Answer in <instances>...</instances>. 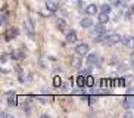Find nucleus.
Instances as JSON below:
<instances>
[{
  "instance_id": "24",
  "label": "nucleus",
  "mask_w": 134,
  "mask_h": 118,
  "mask_svg": "<svg viewBox=\"0 0 134 118\" xmlns=\"http://www.w3.org/2000/svg\"><path fill=\"white\" fill-rule=\"evenodd\" d=\"M116 83H118V86H125V84H127V83H125V80H124V78H119Z\"/></svg>"
},
{
  "instance_id": "5",
  "label": "nucleus",
  "mask_w": 134,
  "mask_h": 118,
  "mask_svg": "<svg viewBox=\"0 0 134 118\" xmlns=\"http://www.w3.org/2000/svg\"><path fill=\"white\" fill-rule=\"evenodd\" d=\"M99 12V8L96 6L94 3H91V4H87L86 6V9H84V13L86 15H88V16H93V15H96Z\"/></svg>"
},
{
  "instance_id": "6",
  "label": "nucleus",
  "mask_w": 134,
  "mask_h": 118,
  "mask_svg": "<svg viewBox=\"0 0 134 118\" xmlns=\"http://www.w3.org/2000/svg\"><path fill=\"white\" fill-rule=\"evenodd\" d=\"M77 40H78L77 31H75V30H69V31L66 33V41L68 43H77Z\"/></svg>"
},
{
  "instance_id": "28",
  "label": "nucleus",
  "mask_w": 134,
  "mask_h": 118,
  "mask_svg": "<svg viewBox=\"0 0 134 118\" xmlns=\"http://www.w3.org/2000/svg\"><path fill=\"white\" fill-rule=\"evenodd\" d=\"M90 74V68H86V69L83 71V75H88Z\"/></svg>"
},
{
  "instance_id": "27",
  "label": "nucleus",
  "mask_w": 134,
  "mask_h": 118,
  "mask_svg": "<svg viewBox=\"0 0 134 118\" xmlns=\"http://www.w3.org/2000/svg\"><path fill=\"white\" fill-rule=\"evenodd\" d=\"M0 117H2V118H12L10 115H8V114H6V112H2V114H0Z\"/></svg>"
},
{
  "instance_id": "19",
  "label": "nucleus",
  "mask_w": 134,
  "mask_h": 118,
  "mask_svg": "<svg viewBox=\"0 0 134 118\" xmlns=\"http://www.w3.org/2000/svg\"><path fill=\"white\" fill-rule=\"evenodd\" d=\"M134 15V4H131L130 8H128V10H127V15H125V18L127 19H130L131 16Z\"/></svg>"
},
{
  "instance_id": "22",
  "label": "nucleus",
  "mask_w": 134,
  "mask_h": 118,
  "mask_svg": "<svg viewBox=\"0 0 134 118\" xmlns=\"http://www.w3.org/2000/svg\"><path fill=\"white\" fill-rule=\"evenodd\" d=\"M53 84H55L56 87H59L60 84H62V81H60V78H59V77H55V78H53Z\"/></svg>"
},
{
  "instance_id": "2",
  "label": "nucleus",
  "mask_w": 134,
  "mask_h": 118,
  "mask_svg": "<svg viewBox=\"0 0 134 118\" xmlns=\"http://www.w3.org/2000/svg\"><path fill=\"white\" fill-rule=\"evenodd\" d=\"M18 35H19V30L15 28V27H10L8 31L4 33V40H6V41H10V40L16 39Z\"/></svg>"
},
{
  "instance_id": "10",
  "label": "nucleus",
  "mask_w": 134,
  "mask_h": 118,
  "mask_svg": "<svg viewBox=\"0 0 134 118\" xmlns=\"http://www.w3.org/2000/svg\"><path fill=\"white\" fill-rule=\"evenodd\" d=\"M97 21L100 24H108L109 22V13H106V12H100L97 15Z\"/></svg>"
},
{
  "instance_id": "7",
  "label": "nucleus",
  "mask_w": 134,
  "mask_h": 118,
  "mask_svg": "<svg viewBox=\"0 0 134 118\" xmlns=\"http://www.w3.org/2000/svg\"><path fill=\"white\" fill-rule=\"evenodd\" d=\"M105 33H108V30H106V27H105V24H100V22H99L94 27V30H93V34L94 35H102V34H105Z\"/></svg>"
},
{
  "instance_id": "14",
  "label": "nucleus",
  "mask_w": 134,
  "mask_h": 118,
  "mask_svg": "<svg viewBox=\"0 0 134 118\" xmlns=\"http://www.w3.org/2000/svg\"><path fill=\"white\" fill-rule=\"evenodd\" d=\"M91 94H97V96H108L110 94V90H103V89H93Z\"/></svg>"
},
{
  "instance_id": "4",
  "label": "nucleus",
  "mask_w": 134,
  "mask_h": 118,
  "mask_svg": "<svg viewBox=\"0 0 134 118\" xmlns=\"http://www.w3.org/2000/svg\"><path fill=\"white\" fill-rule=\"evenodd\" d=\"M24 28L28 31L30 37H34V24H32L31 18H27V19L24 21Z\"/></svg>"
},
{
  "instance_id": "20",
  "label": "nucleus",
  "mask_w": 134,
  "mask_h": 118,
  "mask_svg": "<svg viewBox=\"0 0 134 118\" xmlns=\"http://www.w3.org/2000/svg\"><path fill=\"white\" fill-rule=\"evenodd\" d=\"M86 80H87V86H90V87L94 86V78H93V77H91L90 74L86 75Z\"/></svg>"
},
{
  "instance_id": "1",
  "label": "nucleus",
  "mask_w": 134,
  "mask_h": 118,
  "mask_svg": "<svg viewBox=\"0 0 134 118\" xmlns=\"http://www.w3.org/2000/svg\"><path fill=\"white\" fill-rule=\"evenodd\" d=\"M121 39H122V35H119V34H109L106 39L103 40V44L108 46V47H110V46H114V44H116V43H121Z\"/></svg>"
},
{
  "instance_id": "32",
  "label": "nucleus",
  "mask_w": 134,
  "mask_h": 118,
  "mask_svg": "<svg viewBox=\"0 0 134 118\" xmlns=\"http://www.w3.org/2000/svg\"><path fill=\"white\" fill-rule=\"evenodd\" d=\"M130 65H131V68H134V58L131 59V63H130Z\"/></svg>"
},
{
  "instance_id": "23",
  "label": "nucleus",
  "mask_w": 134,
  "mask_h": 118,
  "mask_svg": "<svg viewBox=\"0 0 134 118\" xmlns=\"http://www.w3.org/2000/svg\"><path fill=\"white\" fill-rule=\"evenodd\" d=\"M127 94H128V96H134V87L127 89Z\"/></svg>"
},
{
  "instance_id": "16",
  "label": "nucleus",
  "mask_w": 134,
  "mask_h": 118,
  "mask_svg": "<svg viewBox=\"0 0 134 118\" xmlns=\"http://www.w3.org/2000/svg\"><path fill=\"white\" fill-rule=\"evenodd\" d=\"M77 84H78V87H81V89H83L84 86H87V80H86V77H84L83 74L78 75V78H77Z\"/></svg>"
},
{
  "instance_id": "9",
  "label": "nucleus",
  "mask_w": 134,
  "mask_h": 118,
  "mask_svg": "<svg viewBox=\"0 0 134 118\" xmlns=\"http://www.w3.org/2000/svg\"><path fill=\"white\" fill-rule=\"evenodd\" d=\"M121 43L124 44L125 47L134 49V37H127V35H124V37L121 39Z\"/></svg>"
},
{
  "instance_id": "33",
  "label": "nucleus",
  "mask_w": 134,
  "mask_h": 118,
  "mask_svg": "<svg viewBox=\"0 0 134 118\" xmlns=\"http://www.w3.org/2000/svg\"><path fill=\"white\" fill-rule=\"evenodd\" d=\"M134 58V49H133V52H131V59Z\"/></svg>"
},
{
  "instance_id": "21",
  "label": "nucleus",
  "mask_w": 134,
  "mask_h": 118,
  "mask_svg": "<svg viewBox=\"0 0 134 118\" xmlns=\"http://www.w3.org/2000/svg\"><path fill=\"white\" fill-rule=\"evenodd\" d=\"M56 24H58V28L63 30V27H65V19H62V18H58V19H56Z\"/></svg>"
},
{
  "instance_id": "29",
  "label": "nucleus",
  "mask_w": 134,
  "mask_h": 118,
  "mask_svg": "<svg viewBox=\"0 0 134 118\" xmlns=\"http://www.w3.org/2000/svg\"><path fill=\"white\" fill-rule=\"evenodd\" d=\"M6 61H8V55H3L2 56V63H4Z\"/></svg>"
},
{
  "instance_id": "12",
  "label": "nucleus",
  "mask_w": 134,
  "mask_h": 118,
  "mask_svg": "<svg viewBox=\"0 0 134 118\" xmlns=\"http://www.w3.org/2000/svg\"><path fill=\"white\" fill-rule=\"evenodd\" d=\"M46 8H47V10H50V12H56L58 10V3L53 2V0H47V2H46Z\"/></svg>"
},
{
  "instance_id": "17",
  "label": "nucleus",
  "mask_w": 134,
  "mask_h": 118,
  "mask_svg": "<svg viewBox=\"0 0 134 118\" xmlns=\"http://www.w3.org/2000/svg\"><path fill=\"white\" fill-rule=\"evenodd\" d=\"M8 105L9 106H16V94L15 93L8 96Z\"/></svg>"
},
{
  "instance_id": "25",
  "label": "nucleus",
  "mask_w": 134,
  "mask_h": 118,
  "mask_svg": "<svg viewBox=\"0 0 134 118\" xmlns=\"http://www.w3.org/2000/svg\"><path fill=\"white\" fill-rule=\"evenodd\" d=\"M109 3L114 4V6H118V4H119V0H109Z\"/></svg>"
},
{
  "instance_id": "26",
  "label": "nucleus",
  "mask_w": 134,
  "mask_h": 118,
  "mask_svg": "<svg viewBox=\"0 0 134 118\" xmlns=\"http://www.w3.org/2000/svg\"><path fill=\"white\" fill-rule=\"evenodd\" d=\"M125 4H127V0H119V4H118V8H119V6L122 8V6H125Z\"/></svg>"
},
{
  "instance_id": "11",
  "label": "nucleus",
  "mask_w": 134,
  "mask_h": 118,
  "mask_svg": "<svg viewBox=\"0 0 134 118\" xmlns=\"http://www.w3.org/2000/svg\"><path fill=\"white\" fill-rule=\"evenodd\" d=\"M97 62H99V58L96 53H90V55L87 56V63L88 65H96Z\"/></svg>"
},
{
  "instance_id": "30",
  "label": "nucleus",
  "mask_w": 134,
  "mask_h": 118,
  "mask_svg": "<svg viewBox=\"0 0 134 118\" xmlns=\"http://www.w3.org/2000/svg\"><path fill=\"white\" fill-rule=\"evenodd\" d=\"M24 80H25V77H24V74L21 72V74H19V81H21V83H24Z\"/></svg>"
},
{
  "instance_id": "34",
  "label": "nucleus",
  "mask_w": 134,
  "mask_h": 118,
  "mask_svg": "<svg viewBox=\"0 0 134 118\" xmlns=\"http://www.w3.org/2000/svg\"><path fill=\"white\" fill-rule=\"evenodd\" d=\"M133 108H134V100H133Z\"/></svg>"
},
{
  "instance_id": "31",
  "label": "nucleus",
  "mask_w": 134,
  "mask_h": 118,
  "mask_svg": "<svg viewBox=\"0 0 134 118\" xmlns=\"http://www.w3.org/2000/svg\"><path fill=\"white\" fill-rule=\"evenodd\" d=\"M125 117H131V118H133V112H130V111H127V112H125Z\"/></svg>"
},
{
  "instance_id": "13",
  "label": "nucleus",
  "mask_w": 134,
  "mask_h": 118,
  "mask_svg": "<svg viewBox=\"0 0 134 118\" xmlns=\"http://www.w3.org/2000/svg\"><path fill=\"white\" fill-rule=\"evenodd\" d=\"M133 100H134L133 96H128V94H127V98L124 99V103H122V105H124V108H125V109L133 108Z\"/></svg>"
},
{
  "instance_id": "3",
  "label": "nucleus",
  "mask_w": 134,
  "mask_h": 118,
  "mask_svg": "<svg viewBox=\"0 0 134 118\" xmlns=\"http://www.w3.org/2000/svg\"><path fill=\"white\" fill-rule=\"evenodd\" d=\"M88 49H90V47H88L87 43H80V44L75 46V53H77L78 56H84V55L88 53Z\"/></svg>"
},
{
  "instance_id": "15",
  "label": "nucleus",
  "mask_w": 134,
  "mask_h": 118,
  "mask_svg": "<svg viewBox=\"0 0 134 118\" xmlns=\"http://www.w3.org/2000/svg\"><path fill=\"white\" fill-rule=\"evenodd\" d=\"M71 65H72V68H75V69H80V68H81V65H83V59H80V58H72Z\"/></svg>"
},
{
  "instance_id": "8",
  "label": "nucleus",
  "mask_w": 134,
  "mask_h": 118,
  "mask_svg": "<svg viewBox=\"0 0 134 118\" xmlns=\"http://www.w3.org/2000/svg\"><path fill=\"white\" fill-rule=\"evenodd\" d=\"M93 24H94V22H93V19H91L88 15L80 21V25H81V28H91V27H93Z\"/></svg>"
},
{
  "instance_id": "18",
  "label": "nucleus",
  "mask_w": 134,
  "mask_h": 118,
  "mask_svg": "<svg viewBox=\"0 0 134 118\" xmlns=\"http://www.w3.org/2000/svg\"><path fill=\"white\" fill-rule=\"evenodd\" d=\"M110 9H112V4L110 3H105L100 6V12H106V13H110Z\"/></svg>"
}]
</instances>
